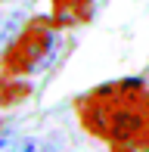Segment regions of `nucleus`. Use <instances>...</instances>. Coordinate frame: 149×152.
Instances as JSON below:
<instances>
[{"label":"nucleus","mask_w":149,"mask_h":152,"mask_svg":"<svg viewBox=\"0 0 149 152\" xmlns=\"http://www.w3.org/2000/svg\"><path fill=\"white\" fill-rule=\"evenodd\" d=\"M78 121L115 146H149V87L137 78L96 87L78 99Z\"/></svg>","instance_id":"f257e3e1"},{"label":"nucleus","mask_w":149,"mask_h":152,"mask_svg":"<svg viewBox=\"0 0 149 152\" xmlns=\"http://www.w3.org/2000/svg\"><path fill=\"white\" fill-rule=\"evenodd\" d=\"M53 40H56V25L53 19H34L22 31L12 37V44L6 47L0 68L6 75H31L37 68H44L53 56Z\"/></svg>","instance_id":"f03ea898"},{"label":"nucleus","mask_w":149,"mask_h":152,"mask_svg":"<svg viewBox=\"0 0 149 152\" xmlns=\"http://www.w3.org/2000/svg\"><path fill=\"white\" fill-rule=\"evenodd\" d=\"M50 3H53V25L56 28L81 25L93 12V0H50Z\"/></svg>","instance_id":"7ed1b4c3"},{"label":"nucleus","mask_w":149,"mask_h":152,"mask_svg":"<svg viewBox=\"0 0 149 152\" xmlns=\"http://www.w3.org/2000/svg\"><path fill=\"white\" fill-rule=\"evenodd\" d=\"M31 96V84L25 81H9V78H0V109H9L19 106Z\"/></svg>","instance_id":"20e7f679"},{"label":"nucleus","mask_w":149,"mask_h":152,"mask_svg":"<svg viewBox=\"0 0 149 152\" xmlns=\"http://www.w3.org/2000/svg\"><path fill=\"white\" fill-rule=\"evenodd\" d=\"M22 28V16L19 12H9V16H0V47H9L12 37Z\"/></svg>","instance_id":"39448f33"},{"label":"nucleus","mask_w":149,"mask_h":152,"mask_svg":"<svg viewBox=\"0 0 149 152\" xmlns=\"http://www.w3.org/2000/svg\"><path fill=\"white\" fill-rule=\"evenodd\" d=\"M16 152H56V146L50 140H44V137H28V140L19 143Z\"/></svg>","instance_id":"423d86ee"},{"label":"nucleus","mask_w":149,"mask_h":152,"mask_svg":"<svg viewBox=\"0 0 149 152\" xmlns=\"http://www.w3.org/2000/svg\"><path fill=\"white\" fill-rule=\"evenodd\" d=\"M19 143H16V134H9V130H3L0 134V152H16Z\"/></svg>","instance_id":"0eeeda50"}]
</instances>
